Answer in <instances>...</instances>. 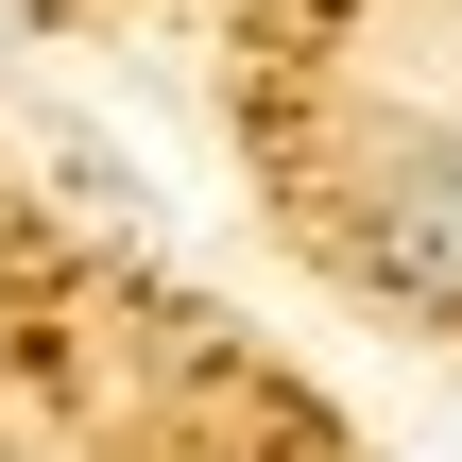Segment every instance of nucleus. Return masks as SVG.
Segmentation results:
<instances>
[{"mask_svg": "<svg viewBox=\"0 0 462 462\" xmlns=\"http://www.w3.org/2000/svg\"><path fill=\"white\" fill-rule=\"evenodd\" d=\"M360 274L394 309L462 326V137H377V171H360Z\"/></svg>", "mask_w": 462, "mask_h": 462, "instance_id": "1", "label": "nucleus"}]
</instances>
